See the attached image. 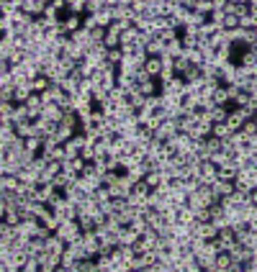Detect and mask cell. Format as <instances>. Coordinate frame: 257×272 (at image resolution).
<instances>
[{
    "label": "cell",
    "mask_w": 257,
    "mask_h": 272,
    "mask_svg": "<svg viewBox=\"0 0 257 272\" xmlns=\"http://www.w3.org/2000/svg\"><path fill=\"white\" fill-rule=\"evenodd\" d=\"M219 254H221L219 246H216L213 241H208V244L203 246V252L195 254V262H198L203 269H208V267H216V257H219Z\"/></svg>",
    "instance_id": "obj_3"
},
{
    "label": "cell",
    "mask_w": 257,
    "mask_h": 272,
    "mask_svg": "<svg viewBox=\"0 0 257 272\" xmlns=\"http://www.w3.org/2000/svg\"><path fill=\"white\" fill-rule=\"evenodd\" d=\"M57 236H60V239H65L67 244H75V241H80V239H83V228H80V223H77V221H65V223L57 228Z\"/></svg>",
    "instance_id": "obj_2"
},
{
    "label": "cell",
    "mask_w": 257,
    "mask_h": 272,
    "mask_svg": "<svg viewBox=\"0 0 257 272\" xmlns=\"http://www.w3.org/2000/svg\"><path fill=\"white\" fill-rule=\"evenodd\" d=\"M144 182H147L152 190H157L160 185H165V182H162V170H160V167H154V170H152V172L144 177Z\"/></svg>",
    "instance_id": "obj_28"
},
{
    "label": "cell",
    "mask_w": 257,
    "mask_h": 272,
    "mask_svg": "<svg viewBox=\"0 0 257 272\" xmlns=\"http://www.w3.org/2000/svg\"><path fill=\"white\" fill-rule=\"evenodd\" d=\"M124 172H106L103 177H101V187H113V185H118V177H121Z\"/></svg>",
    "instance_id": "obj_37"
},
{
    "label": "cell",
    "mask_w": 257,
    "mask_h": 272,
    "mask_svg": "<svg viewBox=\"0 0 257 272\" xmlns=\"http://www.w3.org/2000/svg\"><path fill=\"white\" fill-rule=\"evenodd\" d=\"M229 111H231V106H216V108L211 111V121H213V123H226Z\"/></svg>",
    "instance_id": "obj_26"
},
{
    "label": "cell",
    "mask_w": 257,
    "mask_h": 272,
    "mask_svg": "<svg viewBox=\"0 0 257 272\" xmlns=\"http://www.w3.org/2000/svg\"><path fill=\"white\" fill-rule=\"evenodd\" d=\"M203 147H206V152H208V157H213L216 152H221V147H224V141H221V139H216V136H208V139L203 141Z\"/></svg>",
    "instance_id": "obj_32"
},
{
    "label": "cell",
    "mask_w": 257,
    "mask_h": 272,
    "mask_svg": "<svg viewBox=\"0 0 257 272\" xmlns=\"http://www.w3.org/2000/svg\"><path fill=\"white\" fill-rule=\"evenodd\" d=\"M162 59H157V57H149L147 59V65H144V72L152 77V80H160V75H162Z\"/></svg>",
    "instance_id": "obj_21"
},
{
    "label": "cell",
    "mask_w": 257,
    "mask_h": 272,
    "mask_svg": "<svg viewBox=\"0 0 257 272\" xmlns=\"http://www.w3.org/2000/svg\"><path fill=\"white\" fill-rule=\"evenodd\" d=\"M190 231H193V236L201 239V241H216V236H219V228H216L211 221H208V223L195 221V223L190 226Z\"/></svg>",
    "instance_id": "obj_5"
},
{
    "label": "cell",
    "mask_w": 257,
    "mask_h": 272,
    "mask_svg": "<svg viewBox=\"0 0 257 272\" xmlns=\"http://www.w3.org/2000/svg\"><path fill=\"white\" fill-rule=\"evenodd\" d=\"M221 29H224V31H236V29H239V16H229V13H226Z\"/></svg>",
    "instance_id": "obj_40"
},
{
    "label": "cell",
    "mask_w": 257,
    "mask_h": 272,
    "mask_svg": "<svg viewBox=\"0 0 257 272\" xmlns=\"http://www.w3.org/2000/svg\"><path fill=\"white\" fill-rule=\"evenodd\" d=\"M67 16H88V0H67Z\"/></svg>",
    "instance_id": "obj_18"
},
{
    "label": "cell",
    "mask_w": 257,
    "mask_h": 272,
    "mask_svg": "<svg viewBox=\"0 0 257 272\" xmlns=\"http://www.w3.org/2000/svg\"><path fill=\"white\" fill-rule=\"evenodd\" d=\"M62 195H65V198H67V200H70L72 205H80V203H83V200L88 198V195H85V193H83V190H80L77 185H70L67 190H62Z\"/></svg>",
    "instance_id": "obj_23"
},
{
    "label": "cell",
    "mask_w": 257,
    "mask_h": 272,
    "mask_svg": "<svg viewBox=\"0 0 257 272\" xmlns=\"http://www.w3.org/2000/svg\"><path fill=\"white\" fill-rule=\"evenodd\" d=\"M18 180H21L24 185H39V182H42V172H36V170L26 167V170H21Z\"/></svg>",
    "instance_id": "obj_24"
},
{
    "label": "cell",
    "mask_w": 257,
    "mask_h": 272,
    "mask_svg": "<svg viewBox=\"0 0 257 272\" xmlns=\"http://www.w3.org/2000/svg\"><path fill=\"white\" fill-rule=\"evenodd\" d=\"M247 121H249V118H247V113H244L242 108H234V106H231V111H229V118H226V126H229V129L236 134V131H242V126H244Z\"/></svg>",
    "instance_id": "obj_11"
},
{
    "label": "cell",
    "mask_w": 257,
    "mask_h": 272,
    "mask_svg": "<svg viewBox=\"0 0 257 272\" xmlns=\"http://www.w3.org/2000/svg\"><path fill=\"white\" fill-rule=\"evenodd\" d=\"M108 65H113V67H121V62H124V49H108V59H106Z\"/></svg>",
    "instance_id": "obj_38"
},
{
    "label": "cell",
    "mask_w": 257,
    "mask_h": 272,
    "mask_svg": "<svg viewBox=\"0 0 257 272\" xmlns=\"http://www.w3.org/2000/svg\"><path fill=\"white\" fill-rule=\"evenodd\" d=\"M177 223H183V226H193V223H195V211H193L190 205L177 208Z\"/></svg>",
    "instance_id": "obj_25"
},
{
    "label": "cell",
    "mask_w": 257,
    "mask_h": 272,
    "mask_svg": "<svg viewBox=\"0 0 257 272\" xmlns=\"http://www.w3.org/2000/svg\"><path fill=\"white\" fill-rule=\"evenodd\" d=\"M213 136L221 139V141H229V139L234 136V131H231L226 123H213Z\"/></svg>",
    "instance_id": "obj_30"
},
{
    "label": "cell",
    "mask_w": 257,
    "mask_h": 272,
    "mask_svg": "<svg viewBox=\"0 0 257 272\" xmlns=\"http://www.w3.org/2000/svg\"><path fill=\"white\" fill-rule=\"evenodd\" d=\"M11 121L18 126V123H26V121H31V116H29V108L26 106H16L13 108V116H11Z\"/></svg>",
    "instance_id": "obj_27"
},
{
    "label": "cell",
    "mask_w": 257,
    "mask_h": 272,
    "mask_svg": "<svg viewBox=\"0 0 257 272\" xmlns=\"http://www.w3.org/2000/svg\"><path fill=\"white\" fill-rule=\"evenodd\" d=\"M95 144H85V149L80 152V159L85 162V164H90V162H95Z\"/></svg>",
    "instance_id": "obj_39"
},
{
    "label": "cell",
    "mask_w": 257,
    "mask_h": 272,
    "mask_svg": "<svg viewBox=\"0 0 257 272\" xmlns=\"http://www.w3.org/2000/svg\"><path fill=\"white\" fill-rule=\"evenodd\" d=\"M216 267H219V269H224V272H229V269L234 267V259H231V254L221 252V254L216 257Z\"/></svg>",
    "instance_id": "obj_34"
},
{
    "label": "cell",
    "mask_w": 257,
    "mask_h": 272,
    "mask_svg": "<svg viewBox=\"0 0 257 272\" xmlns=\"http://www.w3.org/2000/svg\"><path fill=\"white\" fill-rule=\"evenodd\" d=\"M31 257H39V254H44L47 252V241H42V239H31V244H29V249H26Z\"/></svg>",
    "instance_id": "obj_33"
},
{
    "label": "cell",
    "mask_w": 257,
    "mask_h": 272,
    "mask_svg": "<svg viewBox=\"0 0 257 272\" xmlns=\"http://www.w3.org/2000/svg\"><path fill=\"white\" fill-rule=\"evenodd\" d=\"M216 180H219V167H216V164H213L211 159H208V162H201L198 182H201V185H208V187H211V185H213Z\"/></svg>",
    "instance_id": "obj_8"
},
{
    "label": "cell",
    "mask_w": 257,
    "mask_h": 272,
    "mask_svg": "<svg viewBox=\"0 0 257 272\" xmlns=\"http://www.w3.org/2000/svg\"><path fill=\"white\" fill-rule=\"evenodd\" d=\"M52 234H54V231H49L47 226H39V231H36V236H34V239H42V241H47Z\"/></svg>",
    "instance_id": "obj_45"
},
{
    "label": "cell",
    "mask_w": 257,
    "mask_h": 272,
    "mask_svg": "<svg viewBox=\"0 0 257 272\" xmlns=\"http://www.w3.org/2000/svg\"><path fill=\"white\" fill-rule=\"evenodd\" d=\"M139 239H142V234H136L131 226H124V228L118 231V241H121V246H136Z\"/></svg>",
    "instance_id": "obj_15"
},
{
    "label": "cell",
    "mask_w": 257,
    "mask_h": 272,
    "mask_svg": "<svg viewBox=\"0 0 257 272\" xmlns=\"http://www.w3.org/2000/svg\"><path fill=\"white\" fill-rule=\"evenodd\" d=\"M113 21H131L134 18V0H113Z\"/></svg>",
    "instance_id": "obj_4"
},
{
    "label": "cell",
    "mask_w": 257,
    "mask_h": 272,
    "mask_svg": "<svg viewBox=\"0 0 257 272\" xmlns=\"http://www.w3.org/2000/svg\"><path fill=\"white\" fill-rule=\"evenodd\" d=\"M226 254H231L234 264H242V267L252 264V259H254V249H247V246H242V244H236V246H234L231 252H226Z\"/></svg>",
    "instance_id": "obj_9"
},
{
    "label": "cell",
    "mask_w": 257,
    "mask_h": 272,
    "mask_svg": "<svg viewBox=\"0 0 257 272\" xmlns=\"http://www.w3.org/2000/svg\"><path fill=\"white\" fill-rule=\"evenodd\" d=\"M80 85H83V80H80V77H75V75H70V77H67V80H65L60 88H62V90H65L70 98H75V95L80 93Z\"/></svg>",
    "instance_id": "obj_22"
},
{
    "label": "cell",
    "mask_w": 257,
    "mask_h": 272,
    "mask_svg": "<svg viewBox=\"0 0 257 272\" xmlns=\"http://www.w3.org/2000/svg\"><path fill=\"white\" fill-rule=\"evenodd\" d=\"M39 226H42V223H39L36 218H26V221H21V226L16 228V234H18V236H26V239H34L36 231H39Z\"/></svg>",
    "instance_id": "obj_14"
},
{
    "label": "cell",
    "mask_w": 257,
    "mask_h": 272,
    "mask_svg": "<svg viewBox=\"0 0 257 272\" xmlns=\"http://www.w3.org/2000/svg\"><path fill=\"white\" fill-rule=\"evenodd\" d=\"M42 118H44V121H49V123H62V118H65V111H62L57 103H49V106H44V113H42Z\"/></svg>",
    "instance_id": "obj_13"
},
{
    "label": "cell",
    "mask_w": 257,
    "mask_h": 272,
    "mask_svg": "<svg viewBox=\"0 0 257 272\" xmlns=\"http://www.w3.org/2000/svg\"><path fill=\"white\" fill-rule=\"evenodd\" d=\"M77 208H80V216H90V218H95V216H98V211H101V205H98V200H95L93 195H88V198H85Z\"/></svg>",
    "instance_id": "obj_17"
},
{
    "label": "cell",
    "mask_w": 257,
    "mask_h": 272,
    "mask_svg": "<svg viewBox=\"0 0 257 272\" xmlns=\"http://www.w3.org/2000/svg\"><path fill=\"white\" fill-rule=\"evenodd\" d=\"M85 144H88V139H85V134H77V136H72L67 144H65V152H67V159H75V157H80V152L85 149Z\"/></svg>",
    "instance_id": "obj_12"
},
{
    "label": "cell",
    "mask_w": 257,
    "mask_h": 272,
    "mask_svg": "<svg viewBox=\"0 0 257 272\" xmlns=\"http://www.w3.org/2000/svg\"><path fill=\"white\" fill-rule=\"evenodd\" d=\"M239 134L244 136V144H247V139L257 136V123H254V121H247V123L242 126V131H239Z\"/></svg>",
    "instance_id": "obj_41"
},
{
    "label": "cell",
    "mask_w": 257,
    "mask_h": 272,
    "mask_svg": "<svg viewBox=\"0 0 257 272\" xmlns=\"http://www.w3.org/2000/svg\"><path fill=\"white\" fill-rule=\"evenodd\" d=\"M219 200H216V195H213V190L208 187V185H201L190 198H188V205L193 208V211H203V208H213Z\"/></svg>",
    "instance_id": "obj_1"
},
{
    "label": "cell",
    "mask_w": 257,
    "mask_h": 272,
    "mask_svg": "<svg viewBox=\"0 0 257 272\" xmlns=\"http://www.w3.org/2000/svg\"><path fill=\"white\" fill-rule=\"evenodd\" d=\"M193 13L211 16V13H213V0H195V11H193Z\"/></svg>",
    "instance_id": "obj_35"
},
{
    "label": "cell",
    "mask_w": 257,
    "mask_h": 272,
    "mask_svg": "<svg viewBox=\"0 0 257 272\" xmlns=\"http://www.w3.org/2000/svg\"><path fill=\"white\" fill-rule=\"evenodd\" d=\"M213 244L219 246V252H231V249L236 246V234H234V228H231V226H226V228H221Z\"/></svg>",
    "instance_id": "obj_7"
},
{
    "label": "cell",
    "mask_w": 257,
    "mask_h": 272,
    "mask_svg": "<svg viewBox=\"0 0 257 272\" xmlns=\"http://www.w3.org/2000/svg\"><path fill=\"white\" fill-rule=\"evenodd\" d=\"M83 24H85V18H80V16H67L65 24H62V29H65L67 36H72V34H77V31L83 29Z\"/></svg>",
    "instance_id": "obj_20"
},
{
    "label": "cell",
    "mask_w": 257,
    "mask_h": 272,
    "mask_svg": "<svg viewBox=\"0 0 257 272\" xmlns=\"http://www.w3.org/2000/svg\"><path fill=\"white\" fill-rule=\"evenodd\" d=\"M95 18H98V26H101V29H108V26L113 24V13H111V11H103V13H98Z\"/></svg>",
    "instance_id": "obj_43"
},
{
    "label": "cell",
    "mask_w": 257,
    "mask_h": 272,
    "mask_svg": "<svg viewBox=\"0 0 257 272\" xmlns=\"http://www.w3.org/2000/svg\"><path fill=\"white\" fill-rule=\"evenodd\" d=\"M47 8H49V0H24V13L29 16V18H42L44 13H47Z\"/></svg>",
    "instance_id": "obj_6"
},
{
    "label": "cell",
    "mask_w": 257,
    "mask_h": 272,
    "mask_svg": "<svg viewBox=\"0 0 257 272\" xmlns=\"http://www.w3.org/2000/svg\"><path fill=\"white\" fill-rule=\"evenodd\" d=\"M31 85H34V93H39V95H42V93H47V90H49V88H52L54 82H52V80H49L47 75H42V77L31 80Z\"/></svg>",
    "instance_id": "obj_29"
},
{
    "label": "cell",
    "mask_w": 257,
    "mask_h": 272,
    "mask_svg": "<svg viewBox=\"0 0 257 272\" xmlns=\"http://www.w3.org/2000/svg\"><path fill=\"white\" fill-rule=\"evenodd\" d=\"M77 223H80L83 234H88V231H95V218H90V216H80V218H77Z\"/></svg>",
    "instance_id": "obj_42"
},
{
    "label": "cell",
    "mask_w": 257,
    "mask_h": 272,
    "mask_svg": "<svg viewBox=\"0 0 257 272\" xmlns=\"http://www.w3.org/2000/svg\"><path fill=\"white\" fill-rule=\"evenodd\" d=\"M47 252H52V254H60V257H62V254L67 252V241H65V239H60L57 234H52V236L47 239Z\"/></svg>",
    "instance_id": "obj_19"
},
{
    "label": "cell",
    "mask_w": 257,
    "mask_h": 272,
    "mask_svg": "<svg viewBox=\"0 0 257 272\" xmlns=\"http://www.w3.org/2000/svg\"><path fill=\"white\" fill-rule=\"evenodd\" d=\"M0 218H3V223H8L11 228H18L24 216H21V208H11V211H0Z\"/></svg>",
    "instance_id": "obj_16"
},
{
    "label": "cell",
    "mask_w": 257,
    "mask_h": 272,
    "mask_svg": "<svg viewBox=\"0 0 257 272\" xmlns=\"http://www.w3.org/2000/svg\"><path fill=\"white\" fill-rule=\"evenodd\" d=\"M177 126H180V134H190V131L198 126V118H195V116H185V118L177 121Z\"/></svg>",
    "instance_id": "obj_31"
},
{
    "label": "cell",
    "mask_w": 257,
    "mask_h": 272,
    "mask_svg": "<svg viewBox=\"0 0 257 272\" xmlns=\"http://www.w3.org/2000/svg\"><path fill=\"white\" fill-rule=\"evenodd\" d=\"M211 190H213L216 200L221 203V200H226V198H231V195L236 193V185H234V182H226V180H216V182L211 185Z\"/></svg>",
    "instance_id": "obj_10"
},
{
    "label": "cell",
    "mask_w": 257,
    "mask_h": 272,
    "mask_svg": "<svg viewBox=\"0 0 257 272\" xmlns=\"http://www.w3.org/2000/svg\"><path fill=\"white\" fill-rule=\"evenodd\" d=\"M93 198L98 200V205H101V203H108V200H113V198H111V190H108V187H98V193H95Z\"/></svg>",
    "instance_id": "obj_44"
},
{
    "label": "cell",
    "mask_w": 257,
    "mask_h": 272,
    "mask_svg": "<svg viewBox=\"0 0 257 272\" xmlns=\"http://www.w3.org/2000/svg\"><path fill=\"white\" fill-rule=\"evenodd\" d=\"M219 29H221V26H216L213 21H208V24H203V26L198 29V36H201V39H211V36H213Z\"/></svg>",
    "instance_id": "obj_36"
}]
</instances>
